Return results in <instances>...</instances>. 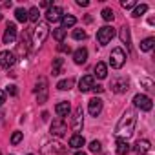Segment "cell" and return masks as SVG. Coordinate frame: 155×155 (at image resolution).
Wrapping results in <instances>:
<instances>
[{
	"label": "cell",
	"mask_w": 155,
	"mask_h": 155,
	"mask_svg": "<svg viewBox=\"0 0 155 155\" xmlns=\"http://www.w3.org/2000/svg\"><path fill=\"white\" fill-rule=\"evenodd\" d=\"M124 62H126V53H124V49H122V48H115V49L111 51V55H110V66H111L113 69H120V68L124 66Z\"/></svg>",
	"instance_id": "4"
},
{
	"label": "cell",
	"mask_w": 155,
	"mask_h": 155,
	"mask_svg": "<svg viewBox=\"0 0 155 155\" xmlns=\"http://www.w3.org/2000/svg\"><path fill=\"white\" fill-rule=\"evenodd\" d=\"M51 131V135H55V137H64L66 135V131H68V124L64 122V119H60V117H57V119H53V122H51V128H49Z\"/></svg>",
	"instance_id": "7"
},
{
	"label": "cell",
	"mask_w": 155,
	"mask_h": 155,
	"mask_svg": "<svg viewBox=\"0 0 155 155\" xmlns=\"http://www.w3.org/2000/svg\"><path fill=\"white\" fill-rule=\"evenodd\" d=\"M53 38L58 40V42H62V40L66 38V29H64V28H57V29H53Z\"/></svg>",
	"instance_id": "30"
},
{
	"label": "cell",
	"mask_w": 155,
	"mask_h": 155,
	"mask_svg": "<svg viewBox=\"0 0 155 155\" xmlns=\"http://www.w3.org/2000/svg\"><path fill=\"white\" fill-rule=\"evenodd\" d=\"M86 144V140H84V137L81 135V133H75V135H71L69 137V148H75V150H82V146Z\"/></svg>",
	"instance_id": "17"
},
{
	"label": "cell",
	"mask_w": 155,
	"mask_h": 155,
	"mask_svg": "<svg viewBox=\"0 0 155 155\" xmlns=\"http://www.w3.org/2000/svg\"><path fill=\"white\" fill-rule=\"evenodd\" d=\"M6 102V91L4 90H0V106H2Z\"/></svg>",
	"instance_id": "42"
},
{
	"label": "cell",
	"mask_w": 155,
	"mask_h": 155,
	"mask_svg": "<svg viewBox=\"0 0 155 155\" xmlns=\"http://www.w3.org/2000/svg\"><path fill=\"white\" fill-rule=\"evenodd\" d=\"M18 53L20 55H28L29 53V42H28V35H22V38H20V44H18Z\"/></svg>",
	"instance_id": "22"
},
{
	"label": "cell",
	"mask_w": 155,
	"mask_h": 155,
	"mask_svg": "<svg viewBox=\"0 0 155 155\" xmlns=\"http://www.w3.org/2000/svg\"><path fill=\"white\" fill-rule=\"evenodd\" d=\"M48 119H49V113H48V111H44V113H42V120H48Z\"/></svg>",
	"instance_id": "44"
},
{
	"label": "cell",
	"mask_w": 155,
	"mask_h": 155,
	"mask_svg": "<svg viewBox=\"0 0 155 155\" xmlns=\"http://www.w3.org/2000/svg\"><path fill=\"white\" fill-rule=\"evenodd\" d=\"M133 106H135L137 110H142V111H150V110L153 108V102H151V99H150L148 95L137 93V95L133 97Z\"/></svg>",
	"instance_id": "5"
},
{
	"label": "cell",
	"mask_w": 155,
	"mask_h": 155,
	"mask_svg": "<svg viewBox=\"0 0 155 155\" xmlns=\"http://www.w3.org/2000/svg\"><path fill=\"white\" fill-rule=\"evenodd\" d=\"M69 111H71V106H69V102H68V101H62V102H58V104L55 106V113H57L60 119L68 117V115H69Z\"/></svg>",
	"instance_id": "16"
},
{
	"label": "cell",
	"mask_w": 155,
	"mask_h": 155,
	"mask_svg": "<svg viewBox=\"0 0 155 155\" xmlns=\"http://www.w3.org/2000/svg\"><path fill=\"white\" fill-rule=\"evenodd\" d=\"M73 84H75V81H73V79H66V81H60V82L57 84V88H58L60 91H68V90H71V88H73Z\"/></svg>",
	"instance_id": "27"
},
{
	"label": "cell",
	"mask_w": 155,
	"mask_h": 155,
	"mask_svg": "<svg viewBox=\"0 0 155 155\" xmlns=\"http://www.w3.org/2000/svg\"><path fill=\"white\" fill-rule=\"evenodd\" d=\"M62 66H64V60H62V58H55V60H53V66H51V75H53V77L60 75V73H62Z\"/></svg>",
	"instance_id": "23"
},
{
	"label": "cell",
	"mask_w": 155,
	"mask_h": 155,
	"mask_svg": "<svg viewBox=\"0 0 155 155\" xmlns=\"http://www.w3.org/2000/svg\"><path fill=\"white\" fill-rule=\"evenodd\" d=\"M58 51H60V53H69V51H71V48H69V46H66V44H58Z\"/></svg>",
	"instance_id": "39"
},
{
	"label": "cell",
	"mask_w": 155,
	"mask_h": 155,
	"mask_svg": "<svg viewBox=\"0 0 155 155\" xmlns=\"http://www.w3.org/2000/svg\"><path fill=\"white\" fill-rule=\"evenodd\" d=\"M73 60H75V64H86V60H88V49L86 48H79L75 53H73Z\"/></svg>",
	"instance_id": "18"
},
{
	"label": "cell",
	"mask_w": 155,
	"mask_h": 155,
	"mask_svg": "<svg viewBox=\"0 0 155 155\" xmlns=\"http://www.w3.org/2000/svg\"><path fill=\"white\" fill-rule=\"evenodd\" d=\"M62 28L66 29V28H73L75 24H77V18L73 17V15H62Z\"/></svg>",
	"instance_id": "24"
},
{
	"label": "cell",
	"mask_w": 155,
	"mask_h": 155,
	"mask_svg": "<svg viewBox=\"0 0 155 155\" xmlns=\"http://www.w3.org/2000/svg\"><path fill=\"white\" fill-rule=\"evenodd\" d=\"M111 90L115 93H126L130 90V81L128 79H115L111 84Z\"/></svg>",
	"instance_id": "14"
},
{
	"label": "cell",
	"mask_w": 155,
	"mask_h": 155,
	"mask_svg": "<svg viewBox=\"0 0 155 155\" xmlns=\"http://www.w3.org/2000/svg\"><path fill=\"white\" fill-rule=\"evenodd\" d=\"M146 11H148V6H146V4L135 6V9H133V15H131V17H140V15H144Z\"/></svg>",
	"instance_id": "31"
},
{
	"label": "cell",
	"mask_w": 155,
	"mask_h": 155,
	"mask_svg": "<svg viewBox=\"0 0 155 155\" xmlns=\"http://www.w3.org/2000/svg\"><path fill=\"white\" fill-rule=\"evenodd\" d=\"M102 99H99V97H93L90 102H88V111H90V115L91 117H99L101 115V111H102Z\"/></svg>",
	"instance_id": "10"
},
{
	"label": "cell",
	"mask_w": 155,
	"mask_h": 155,
	"mask_svg": "<svg viewBox=\"0 0 155 155\" xmlns=\"http://www.w3.org/2000/svg\"><path fill=\"white\" fill-rule=\"evenodd\" d=\"M120 6H122L124 9H131V8H135V2H133V0H128V2L124 0V2H120Z\"/></svg>",
	"instance_id": "37"
},
{
	"label": "cell",
	"mask_w": 155,
	"mask_h": 155,
	"mask_svg": "<svg viewBox=\"0 0 155 155\" xmlns=\"http://www.w3.org/2000/svg\"><path fill=\"white\" fill-rule=\"evenodd\" d=\"M35 91L38 93V104H44L48 101V81H46V77H40L38 79Z\"/></svg>",
	"instance_id": "8"
},
{
	"label": "cell",
	"mask_w": 155,
	"mask_h": 155,
	"mask_svg": "<svg viewBox=\"0 0 155 155\" xmlns=\"http://www.w3.org/2000/svg\"><path fill=\"white\" fill-rule=\"evenodd\" d=\"M102 150V144L99 142V140H91L90 142V151H93V153H99Z\"/></svg>",
	"instance_id": "34"
},
{
	"label": "cell",
	"mask_w": 155,
	"mask_h": 155,
	"mask_svg": "<svg viewBox=\"0 0 155 155\" xmlns=\"http://www.w3.org/2000/svg\"><path fill=\"white\" fill-rule=\"evenodd\" d=\"M38 17H40L38 8H31V9L28 11V20H31V22H37V24H38Z\"/></svg>",
	"instance_id": "29"
},
{
	"label": "cell",
	"mask_w": 155,
	"mask_h": 155,
	"mask_svg": "<svg viewBox=\"0 0 155 155\" xmlns=\"http://www.w3.org/2000/svg\"><path fill=\"white\" fill-rule=\"evenodd\" d=\"M153 46H155V40L151 38V37H148V38H144L142 42H140V51H151L153 49Z\"/></svg>",
	"instance_id": "25"
},
{
	"label": "cell",
	"mask_w": 155,
	"mask_h": 155,
	"mask_svg": "<svg viewBox=\"0 0 155 155\" xmlns=\"http://www.w3.org/2000/svg\"><path fill=\"white\" fill-rule=\"evenodd\" d=\"M119 37H120V40H122V44H130V28L128 26H122L120 28V31H119Z\"/></svg>",
	"instance_id": "26"
},
{
	"label": "cell",
	"mask_w": 155,
	"mask_h": 155,
	"mask_svg": "<svg viewBox=\"0 0 155 155\" xmlns=\"http://www.w3.org/2000/svg\"><path fill=\"white\" fill-rule=\"evenodd\" d=\"M93 86H95V77H93V75H84L82 79L79 81V90H81L82 93L93 90Z\"/></svg>",
	"instance_id": "12"
},
{
	"label": "cell",
	"mask_w": 155,
	"mask_h": 155,
	"mask_svg": "<svg viewBox=\"0 0 155 155\" xmlns=\"http://www.w3.org/2000/svg\"><path fill=\"white\" fill-rule=\"evenodd\" d=\"M8 93H9L11 97H17V93H18V91H17V86H15V84L8 86Z\"/></svg>",
	"instance_id": "38"
},
{
	"label": "cell",
	"mask_w": 155,
	"mask_h": 155,
	"mask_svg": "<svg viewBox=\"0 0 155 155\" xmlns=\"http://www.w3.org/2000/svg\"><path fill=\"white\" fill-rule=\"evenodd\" d=\"M0 20H2V15H0Z\"/></svg>",
	"instance_id": "46"
},
{
	"label": "cell",
	"mask_w": 155,
	"mask_h": 155,
	"mask_svg": "<svg viewBox=\"0 0 155 155\" xmlns=\"http://www.w3.org/2000/svg\"><path fill=\"white\" fill-rule=\"evenodd\" d=\"M140 86H144V90H148V91L153 90V82L150 79H146V77H142V79H140Z\"/></svg>",
	"instance_id": "35"
},
{
	"label": "cell",
	"mask_w": 155,
	"mask_h": 155,
	"mask_svg": "<svg viewBox=\"0 0 155 155\" xmlns=\"http://www.w3.org/2000/svg\"><path fill=\"white\" fill-rule=\"evenodd\" d=\"M15 62H17V58H15L13 51H2V53H0V66H2V68L9 69Z\"/></svg>",
	"instance_id": "13"
},
{
	"label": "cell",
	"mask_w": 155,
	"mask_h": 155,
	"mask_svg": "<svg viewBox=\"0 0 155 155\" xmlns=\"http://www.w3.org/2000/svg\"><path fill=\"white\" fill-rule=\"evenodd\" d=\"M40 8H48V9H49V8H51V2H48V0H44V2L40 4Z\"/></svg>",
	"instance_id": "43"
},
{
	"label": "cell",
	"mask_w": 155,
	"mask_h": 155,
	"mask_svg": "<svg viewBox=\"0 0 155 155\" xmlns=\"http://www.w3.org/2000/svg\"><path fill=\"white\" fill-rule=\"evenodd\" d=\"M93 77H97V79H106V77H108V66L104 62H97L95 64V75Z\"/></svg>",
	"instance_id": "19"
},
{
	"label": "cell",
	"mask_w": 155,
	"mask_h": 155,
	"mask_svg": "<svg viewBox=\"0 0 155 155\" xmlns=\"http://www.w3.org/2000/svg\"><path fill=\"white\" fill-rule=\"evenodd\" d=\"M15 17H17L18 22H28V11L24 8H17L15 9Z\"/></svg>",
	"instance_id": "28"
},
{
	"label": "cell",
	"mask_w": 155,
	"mask_h": 155,
	"mask_svg": "<svg viewBox=\"0 0 155 155\" xmlns=\"http://www.w3.org/2000/svg\"><path fill=\"white\" fill-rule=\"evenodd\" d=\"M48 35H49L48 24H46V22H38L37 28L33 29V46H35V48H40V46L46 42Z\"/></svg>",
	"instance_id": "2"
},
{
	"label": "cell",
	"mask_w": 155,
	"mask_h": 155,
	"mask_svg": "<svg viewBox=\"0 0 155 155\" xmlns=\"http://www.w3.org/2000/svg\"><path fill=\"white\" fill-rule=\"evenodd\" d=\"M150 150H151V142L150 140H146V139L137 140V144H135V151L137 153H148Z\"/></svg>",
	"instance_id": "20"
},
{
	"label": "cell",
	"mask_w": 155,
	"mask_h": 155,
	"mask_svg": "<svg viewBox=\"0 0 155 155\" xmlns=\"http://www.w3.org/2000/svg\"><path fill=\"white\" fill-rule=\"evenodd\" d=\"M2 40H4V44H13V42L17 40V26H15L13 22H9V24L6 26V31H4Z\"/></svg>",
	"instance_id": "11"
},
{
	"label": "cell",
	"mask_w": 155,
	"mask_h": 155,
	"mask_svg": "<svg viewBox=\"0 0 155 155\" xmlns=\"http://www.w3.org/2000/svg\"><path fill=\"white\" fill-rule=\"evenodd\" d=\"M68 151V146H64L62 142H46L40 150L42 155H64Z\"/></svg>",
	"instance_id": "3"
},
{
	"label": "cell",
	"mask_w": 155,
	"mask_h": 155,
	"mask_svg": "<svg viewBox=\"0 0 155 155\" xmlns=\"http://www.w3.org/2000/svg\"><path fill=\"white\" fill-rule=\"evenodd\" d=\"M60 18H62V9L58 6H53V8L48 9V13H46V20L48 22H58Z\"/></svg>",
	"instance_id": "15"
},
{
	"label": "cell",
	"mask_w": 155,
	"mask_h": 155,
	"mask_svg": "<svg viewBox=\"0 0 155 155\" xmlns=\"http://www.w3.org/2000/svg\"><path fill=\"white\" fill-rule=\"evenodd\" d=\"M128 153H130V144H128V140L117 139V155H128Z\"/></svg>",
	"instance_id": "21"
},
{
	"label": "cell",
	"mask_w": 155,
	"mask_h": 155,
	"mask_svg": "<svg viewBox=\"0 0 155 155\" xmlns=\"http://www.w3.org/2000/svg\"><path fill=\"white\" fill-rule=\"evenodd\" d=\"M73 38L75 40H84L86 38V31L84 29H73Z\"/></svg>",
	"instance_id": "33"
},
{
	"label": "cell",
	"mask_w": 155,
	"mask_h": 155,
	"mask_svg": "<svg viewBox=\"0 0 155 155\" xmlns=\"http://www.w3.org/2000/svg\"><path fill=\"white\" fill-rule=\"evenodd\" d=\"M84 126V113H82V108H77L75 110V115H73V120H71V130L79 133Z\"/></svg>",
	"instance_id": "9"
},
{
	"label": "cell",
	"mask_w": 155,
	"mask_h": 155,
	"mask_svg": "<svg viewBox=\"0 0 155 155\" xmlns=\"http://www.w3.org/2000/svg\"><path fill=\"white\" fill-rule=\"evenodd\" d=\"M135 124H137L135 110H126L122 113V117L119 119L117 126H115V137L120 139V140H128L135 131Z\"/></svg>",
	"instance_id": "1"
},
{
	"label": "cell",
	"mask_w": 155,
	"mask_h": 155,
	"mask_svg": "<svg viewBox=\"0 0 155 155\" xmlns=\"http://www.w3.org/2000/svg\"><path fill=\"white\" fill-rule=\"evenodd\" d=\"M91 91H93V93H102V91H104V88H102L101 84H97V86H93V90H91Z\"/></svg>",
	"instance_id": "40"
},
{
	"label": "cell",
	"mask_w": 155,
	"mask_h": 155,
	"mask_svg": "<svg viewBox=\"0 0 155 155\" xmlns=\"http://www.w3.org/2000/svg\"><path fill=\"white\" fill-rule=\"evenodd\" d=\"M29 155H33V153H29Z\"/></svg>",
	"instance_id": "47"
},
{
	"label": "cell",
	"mask_w": 155,
	"mask_h": 155,
	"mask_svg": "<svg viewBox=\"0 0 155 155\" xmlns=\"http://www.w3.org/2000/svg\"><path fill=\"white\" fill-rule=\"evenodd\" d=\"M75 155H86V153H84L82 150H79V151H77V153H75Z\"/></svg>",
	"instance_id": "45"
},
{
	"label": "cell",
	"mask_w": 155,
	"mask_h": 155,
	"mask_svg": "<svg viewBox=\"0 0 155 155\" xmlns=\"http://www.w3.org/2000/svg\"><path fill=\"white\" fill-rule=\"evenodd\" d=\"M22 137H24L22 131H15V133L11 135V144H18V142L22 140Z\"/></svg>",
	"instance_id": "36"
},
{
	"label": "cell",
	"mask_w": 155,
	"mask_h": 155,
	"mask_svg": "<svg viewBox=\"0 0 155 155\" xmlns=\"http://www.w3.org/2000/svg\"><path fill=\"white\" fill-rule=\"evenodd\" d=\"M77 6H81V8H86V6H90V2H88V0H77Z\"/></svg>",
	"instance_id": "41"
},
{
	"label": "cell",
	"mask_w": 155,
	"mask_h": 155,
	"mask_svg": "<svg viewBox=\"0 0 155 155\" xmlns=\"http://www.w3.org/2000/svg\"><path fill=\"white\" fill-rule=\"evenodd\" d=\"M101 15H102V18H104L106 22H111V20H113V17H115V15H113V11H111L110 8H104Z\"/></svg>",
	"instance_id": "32"
},
{
	"label": "cell",
	"mask_w": 155,
	"mask_h": 155,
	"mask_svg": "<svg viewBox=\"0 0 155 155\" xmlns=\"http://www.w3.org/2000/svg\"><path fill=\"white\" fill-rule=\"evenodd\" d=\"M113 37H115V28H111V26H104L97 31V40L101 46H106Z\"/></svg>",
	"instance_id": "6"
}]
</instances>
